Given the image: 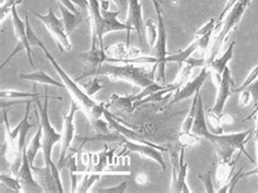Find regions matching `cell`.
<instances>
[{
	"mask_svg": "<svg viewBox=\"0 0 258 193\" xmlns=\"http://www.w3.org/2000/svg\"><path fill=\"white\" fill-rule=\"evenodd\" d=\"M209 74L210 71L208 67H203L198 77L191 81H187L184 85L181 86L179 89H176L173 94V100L170 102V105H173L175 103L184 101L186 99L192 98V96L196 94H199L201 91V87L206 82Z\"/></svg>",
	"mask_w": 258,
	"mask_h": 193,
	"instance_id": "30bf717a",
	"label": "cell"
},
{
	"mask_svg": "<svg viewBox=\"0 0 258 193\" xmlns=\"http://www.w3.org/2000/svg\"><path fill=\"white\" fill-rule=\"evenodd\" d=\"M69 165H70V174H71V192H74L77 190V175H76V170H77V165H76V158L70 157L69 160Z\"/></svg>",
	"mask_w": 258,
	"mask_h": 193,
	"instance_id": "7bdbcfd3",
	"label": "cell"
},
{
	"mask_svg": "<svg viewBox=\"0 0 258 193\" xmlns=\"http://www.w3.org/2000/svg\"><path fill=\"white\" fill-rule=\"evenodd\" d=\"M100 179V175H86L84 177V180L82 182V184H81V187L78 189L79 192H86L91 189V187L93 185L94 182H96L97 180H99Z\"/></svg>",
	"mask_w": 258,
	"mask_h": 193,
	"instance_id": "ab89813d",
	"label": "cell"
},
{
	"mask_svg": "<svg viewBox=\"0 0 258 193\" xmlns=\"http://www.w3.org/2000/svg\"><path fill=\"white\" fill-rule=\"evenodd\" d=\"M213 33L214 32H210L201 37L195 38L193 42L185 48V50L175 53L173 55H168L167 64L168 63H176L180 66H182L196 51H201L203 54L207 53V48L210 44V38H212Z\"/></svg>",
	"mask_w": 258,
	"mask_h": 193,
	"instance_id": "8fae6325",
	"label": "cell"
},
{
	"mask_svg": "<svg viewBox=\"0 0 258 193\" xmlns=\"http://www.w3.org/2000/svg\"><path fill=\"white\" fill-rule=\"evenodd\" d=\"M46 96L44 104H42L38 98H35V106L38 108V110H35L36 119L39 120L40 125L43 128V156L45 161V166L49 167L51 169V172L53 175V178L57 182L59 192H63L62 183H61L60 179V170L58 165H56L52 161V149L57 143L61 142L62 140V133L58 132V131L52 127L49 120V114H48V105H49V99L55 100H61L60 98H55V96H49L46 89Z\"/></svg>",
	"mask_w": 258,
	"mask_h": 193,
	"instance_id": "277c9868",
	"label": "cell"
},
{
	"mask_svg": "<svg viewBox=\"0 0 258 193\" xmlns=\"http://www.w3.org/2000/svg\"><path fill=\"white\" fill-rule=\"evenodd\" d=\"M157 67L154 65L152 71H147L144 66H138L133 64H123V65H112L104 63L97 68H92L85 73L81 74L76 81H80L84 78L92 77H107L111 81H124L127 83L140 86L144 88L154 83L155 71Z\"/></svg>",
	"mask_w": 258,
	"mask_h": 193,
	"instance_id": "3957f363",
	"label": "cell"
},
{
	"mask_svg": "<svg viewBox=\"0 0 258 193\" xmlns=\"http://www.w3.org/2000/svg\"><path fill=\"white\" fill-rule=\"evenodd\" d=\"M145 31H146L147 42L149 46H151V50H153L158 36V24H156L153 19H148L145 24Z\"/></svg>",
	"mask_w": 258,
	"mask_h": 193,
	"instance_id": "4dcf8cb0",
	"label": "cell"
},
{
	"mask_svg": "<svg viewBox=\"0 0 258 193\" xmlns=\"http://www.w3.org/2000/svg\"><path fill=\"white\" fill-rule=\"evenodd\" d=\"M59 8L61 11V16H62V21L64 24V29L68 35H71V34L76 31L77 27L84 22V18L81 15H77V13L72 12L64 6L59 5Z\"/></svg>",
	"mask_w": 258,
	"mask_h": 193,
	"instance_id": "cb8c5ba5",
	"label": "cell"
},
{
	"mask_svg": "<svg viewBox=\"0 0 258 193\" xmlns=\"http://www.w3.org/2000/svg\"><path fill=\"white\" fill-rule=\"evenodd\" d=\"M109 9V2L103 0L101 2V16L104 20V34H109L111 32L117 31H126L127 32V45H128V34L133 31L125 23H122L118 20V16L121 15L120 11H111Z\"/></svg>",
	"mask_w": 258,
	"mask_h": 193,
	"instance_id": "5bb4252c",
	"label": "cell"
},
{
	"mask_svg": "<svg viewBox=\"0 0 258 193\" xmlns=\"http://www.w3.org/2000/svg\"><path fill=\"white\" fill-rule=\"evenodd\" d=\"M104 117L106 121L108 122V125L110 126V128L114 129L117 132H119L122 136L126 137V139L134 141V142H138V143H143V144H148V146H153V147H159V146H156V144L149 142L147 140H145L144 137H142L140 134H138L137 132H134V131L127 129L125 126L121 125V123L118 121V119L113 117L109 112H108L107 109H105V113H104Z\"/></svg>",
	"mask_w": 258,
	"mask_h": 193,
	"instance_id": "d6986e66",
	"label": "cell"
},
{
	"mask_svg": "<svg viewBox=\"0 0 258 193\" xmlns=\"http://www.w3.org/2000/svg\"><path fill=\"white\" fill-rule=\"evenodd\" d=\"M254 141H255V148H256V168L252 171H248L244 174L243 177H248L252 175H258V121H256V126L254 128Z\"/></svg>",
	"mask_w": 258,
	"mask_h": 193,
	"instance_id": "b9f144b4",
	"label": "cell"
},
{
	"mask_svg": "<svg viewBox=\"0 0 258 193\" xmlns=\"http://www.w3.org/2000/svg\"><path fill=\"white\" fill-rule=\"evenodd\" d=\"M34 15L44 23L47 31H48L51 34V36L55 38L61 51L69 52L72 50V45L69 39V35H68L66 32L62 19H59L56 16V13L52 10V8H49L48 13H47L46 16L39 15L37 12H34Z\"/></svg>",
	"mask_w": 258,
	"mask_h": 193,
	"instance_id": "52a82bcc",
	"label": "cell"
},
{
	"mask_svg": "<svg viewBox=\"0 0 258 193\" xmlns=\"http://www.w3.org/2000/svg\"><path fill=\"white\" fill-rule=\"evenodd\" d=\"M258 78V65L255 66L252 71L249 72V74L246 77V79L244 80L243 84L240 86V87H236V88H233V92H241L243 91V89H245L249 84H252L253 82Z\"/></svg>",
	"mask_w": 258,
	"mask_h": 193,
	"instance_id": "74e56055",
	"label": "cell"
},
{
	"mask_svg": "<svg viewBox=\"0 0 258 193\" xmlns=\"http://www.w3.org/2000/svg\"><path fill=\"white\" fill-rule=\"evenodd\" d=\"M153 2V4H154V6H156V5H162L164 4V2H162V0H152Z\"/></svg>",
	"mask_w": 258,
	"mask_h": 193,
	"instance_id": "f5cc1de1",
	"label": "cell"
},
{
	"mask_svg": "<svg viewBox=\"0 0 258 193\" xmlns=\"http://www.w3.org/2000/svg\"><path fill=\"white\" fill-rule=\"evenodd\" d=\"M72 4L80 7L81 9H88V0H70Z\"/></svg>",
	"mask_w": 258,
	"mask_h": 193,
	"instance_id": "681fc988",
	"label": "cell"
},
{
	"mask_svg": "<svg viewBox=\"0 0 258 193\" xmlns=\"http://www.w3.org/2000/svg\"><path fill=\"white\" fill-rule=\"evenodd\" d=\"M37 122H38V129L36 131L35 135H34L33 139L31 140L28 148H26V155H28L31 167L34 166V161H35L39 151L43 150V128L38 119H37Z\"/></svg>",
	"mask_w": 258,
	"mask_h": 193,
	"instance_id": "d4e9b609",
	"label": "cell"
},
{
	"mask_svg": "<svg viewBox=\"0 0 258 193\" xmlns=\"http://www.w3.org/2000/svg\"><path fill=\"white\" fill-rule=\"evenodd\" d=\"M199 94L194 95L191 109H189V112H188V114L186 116V118L184 119V121L182 122L180 132H189V131L192 130V126H193V122H194V119H195V115H196V109H198Z\"/></svg>",
	"mask_w": 258,
	"mask_h": 193,
	"instance_id": "f546056e",
	"label": "cell"
},
{
	"mask_svg": "<svg viewBox=\"0 0 258 193\" xmlns=\"http://www.w3.org/2000/svg\"><path fill=\"white\" fill-rule=\"evenodd\" d=\"M176 88L173 86V84L171 83L170 85L166 86L165 88L160 89V91H157L155 92L153 94H151L149 96H146L145 99L141 100V101H138V102H134L133 103V107H132V110L137 109L138 107L142 106V105H146V104H149V103H155V102H160L164 99L167 98V95L171 94V92H175Z\"/></svg>",
	"mask_w": 258,
	"mask_h": 193,
	"instance_id": "4316f807",
	"label": "cell"
},
{
	"mask_svg": "<svg viewBox=\"0 0 258 193\" xmlns=\"http://www.w3.org/2000/svg\"><path fill=\"white\" fill-rule=\"evenodd\" d=\"M200 139L201 137L194 134L192 131H189V132H180L179 143L181 148H192L200 144Z\"/></svg>",
	"mask_w": 258,
	"mask_h": 193,
	"instance_id": "d6a6232c",
	"label": "cell"
},
{
	"mask_svg": "<svg viewBox=\"0 0 258 193\" xmlns=\"http://www.w3.org/2000/svg\"><path fill=\"white\" fill-rule=\"evenodd\" d=\"M156 12H157V17H158V36L157 40H156L155 47L152 50L153 52V56L157 59V63L155 64V66L157 67V80L158 83L162 82L164 83L165 79H166V66H167V56H168V52H167V31H166V26H165V21H164V16L165 12L161 9L160 5H156L154 6Z\"/></svg>",
	"mask_w": 258,
	"mask_h": 193,
	"instance_id": "8992f818",
	"label": "cell"
},
{
	"mask_svg": "<svg viewBox=\"0 0 258 193\" xmlns=\"http://www.w3.org/2000/svg\"><path fill=\"white\" fill-rule=\"evenodd\" d=\"M215 27H216V21L215 19H209V21L207 23L204 24L201 29L195 33V38L198 37H201L203 35H205V34L207 33H210V32H215Z\"/></svg>",
	"mask_w": 258,
	"mask_h": 193,
	"instance_id": "60d3db41",
	"label": "cell"
},
{
	"mask_svg": "<svg viewBox=\"0 0 258 193\" xmlns=\"http://www.w3.org/2000/svg\"><path fill=\"white\" fill-rule=\"evenodd\" d=\"M187 177V164L185 162L184 148H181L179 153V165H178V176H176L175 192H192L186 184Z\"/></svg>",
	"mask_w": 258,
	"mask_h": 193,
	"instance_id": "7402d4cb",
	"label": "cell"
},
{
	"mask_svg": "<svg viewBox=\"0 0 258 193\" xmlns=\"http://www.w3.org/2000/svg\"><path fill=\"white\" fill-rule=\"evenodd\" d=\"M32 167L31 164L29 162L28 155H26V152L23 155V162H22V166L20 168L18 175L16 176L20 182L22 184V188L24 192H40L44 191L43 187L38 183V181H36L35 179L33 177L32 174Z\"/></svg>",
	"mask_w": 258,
	"mask_h": 193,
	"instance_id": "ac0fdd59",
	"label": "cell"
},
{
	"mask_svg": "<svg viewBox=\"0 0 258 193\" xmlns=\"http://www.w3.org/2000/svg\"><path fill=\"white\" fill-rule=\"evenodd\" d=\"M111 2H113L115 5L118 6L119 11H120L121 13H123V12H126V11H127L128 2H130V0H111Z\"/></svg>",
	"mask_w": 258,
	"mask_h": 193,
	"instance_id": "c3c4849f",
	"label": "cell"
},
{
	"mask_svg": "<svg viewBox=\"0 0 258 193\" xmlns=\"http://www.w3.org/2000/svg\"><path fill=\"white\" fill-rule=\"evenodd\" d=\"M2 99H10V100H17V99H28L32 98L35 99L40 96L38 93H26V92H19V91H11V89H2L0 92Z\"/></svg>",
	"mask_w": 258,
	"mask_h": 193,
	"instance_id": "836d02e7",
	"label": "cell"
},
{
	"mask_svg": "<svg viewBox=\"0 0 258 193\" xmlns=\"http://www.w3.org/2000/svg\"><path fill=\"white\" fill-rule=\"evenodd\" d=\"M191 131L194 134L199 135L200 137H204V139H206L213 144L220 161L231 162L234 152L240 151L241 153L245 154L246 157L249 158L250 162L254 163L253 158L245 151V144L248 141V136H250V134L253 133L254 129L231 134H214L213 132H210L206 122V114L205 108H204L203 98L200 94L198 99V109H196L195 119Z\"/></svg>",
	"mask_w": 258,
	"mask_h": 193,
	"instance_id": "6da1fadb",
	"label": "cell"
},
{
	"mask_svg": "<svg viewBox=\"0 0 258 193\" xmlns=\"http://www.w3.org/2000/svg\"><path fill=\"white\" fill-rule=\"evenodd\" d=\"M250 101H252V95H250V93L247 91V89H243V91H241L240 100H239L240 107L247 106Z\"/></svg>",
	"mask_w": 258,
	"mask_h": 193,
	"instance_id": "f6af8a7d",
	"label": "cell"
},
{
	"mask_svg": "<svg viewBox=\"0 0 258 193\" xmlns=\"http://www.w3.org/2000/svg\"><path fill=\"white\" fill-rule=\"evenodd\" d=\"M0 179H2V182L6 185V187H8L10 190L16 191V192L23 191L22 184L17 177H9L8 175L2 174L0 175Z\"/></svg>",
	"mask_w": 258,
	"mask_h": 193,
	"instance_id": "e575fe53",
	"label": "cell"
},
{
	"mask_svg": "<svg viewBox=\"0 0 258 193\" xmlns=\"http://www.w3.org/2000/svg\"><path fill=\"white\" fill-rule=\"evenodd\" d=\"M231 164V162H222L220 161L218 167H217L216 170V180L218 182L221 187L226 185L231 179V176H232V170H233V164Z\"/></svg>",
	"mask_w": 258,
	"mask_h": 193,
	"instance_id": "83f0119b",
	"label": "cell"
},
{
	"mask_svg": "<svg viewBox=\"0 0 258 193\" xmlns=\"http://www.w3.org/2000/svg\"><path fill=\"white\" fill-rule=\"evenodd\" d=\"M81 107L79 106L76 101L71 102V108L69 113H63V126H62V140H61V151H60V158L58 162V167L61 164H63L67 153L69 149L71 148V144L74 140V132H76V125H74V118H76V114Z\"/></svg>",
	"mask_w": 258,
	"mask_h": 193,
	"instance_id": "9c48e42d",
	"label": "cell"
},
{
	"mask_svg": "<svg viewBox=\"0 0 258 193\" xmlns=\"http://www.w3.org/2000/svg\"><path fill=\"white\" fill-rule=\"evenodd\" d=\"M11 17H12V23H13V30H15L16 36L19 39L21 47H23L26 51V55H28L29 63L32 66V68L35 69V65H34L33 57H32V46L29 43L28 39V33H26V24L25 21H22L20 18L19 13L17 11V5L12 7L11 9Z\"/></svg>",
	"mask_w": 258,
	"mask_h": 193,
	"instance_id": "9a60e30c",
	"label": "cell"
},
{
	"mask_svg": "<svg viewBox=\"0 0 258 193\" xmlns=\"http://www.w3.org/2000/svg\"><path fill=\"white\" fill-rule=\"evenodd\" d=\"M207 117V122L209 123L210 128L214 134H222L223 133V125L220 119V116L215 114L212 110H208L206 113Z\"/></svg>",
	"mask_w": 258,
	"mask_h": 193,
	"instance_id": "1f68e13d",
	"label": "cell"
},
{
	"mask_svg": "<svg viewBox=\"0 0 258 193\" xmlns=\"http://www.w3.org/2000/svg\"><path fill=\"white\" fill-rule=\"evenodd\" d=\"M133 103H134L133 95L120 96V95H117V94H113L109 100V105H114L120 109L126 110V112H127V110H128V112L132 110Z\"/></svg>",
	"mask_w": 258,
	"mask_h": 193,
	"instance_id": "f1b7e54d",
	"label": "cell"
},
{
	"mask_svg": "<svg viewBox=\"0 0 258 193\" xmlns=\"http://www.w3.org/2000/svg\"><path fill=\"white\" fill-rule=\"evenodd\" d=\"M247 7L248 6L245 3L242 2V0H239L233 8L229 11V13L226 16L225 22L223 23L221 22L222 29L217 33L214 42L212 43V45H210L209 51L206 53V56H205L206 66L212 63V61L216 58L217 55H218L223 43L226 42L227 37L229 36V34L234 30V27L241 21V19Z\"/></svg>",
	"mask_w": 258,
	"mask_h": 193,
	"instance_id": "5b68a950",
	"label": "cell"
},
{
	"mask_svg": "<svg viewBox=\"0 0 258 193\" xmlns=\"http://www.w3.org/2000/svg\"><path fill=\"white\" fill-rule=\"evenodd\" d=\"M58 2H59V5H62V6L66 7V8L71 10L72 12L77 13V15H80V12H79V10L77 8V6L74 5V4H72L70 0H58Z\"/></svg>",
	"mask_w": 258,
	"mask_h": 193,
	"instance_id": "7dc6e473",
	"label": "cell"
},
{
	"mask_svg": "<svg viewBox=\"0 0 258 193\" xmlns=\"http://www.w3.org/2000/svg\"><path fill=\"white\" fill-rule=\"evenodd\" d=\"M21 3V0H5V3L2 5V8H0V21L2 23L4 22L5 18L9 15V12H11L12 7L15 5H18Z\"/></svg>",
	"mask_w": 258,
	"mask_h": 193,
	"instance_id": "f35d334b",
	"label": "cell"
},
{
	"mask_svg": "<svg viewBox=\"0 0 258 193\" xmlns=\"http://www.w3.org/2000/svg\"><path fill=\"white\" fill-rule=\"evenodd\" d=\"M128 48L123 43H117L106 48L107 60L109 63H119L120 60L128 58Z\"/></svg>",
	"mask_w": 258,
	"mask_h": 193,
	"instance_id": "484cf974",
	"label": "cell"
},
{
	"mask_svg": "<svg viewBox=\"0 0 258 193\" xmlns=\"http://www.w3.org/2000/svg\"><path fill=\"white\" fill-rule=\"evenodd\" d=\"M233 87H235L234 81L232 79V75H231V71L229 67L226 68L225 72H223L221 81L218 85V93H217V99L215 102V105L213 108L210 109L212 112H214L217 115H222L223 108L226 106V103L229 100L233 92Z\"/></svg>",
	"mask_w": 258,
	"mask_h": 193,
	"instance_id": "4fadbf2b",
	"label": "cell"
},
{
	"mask_svg": "<svg viewBox=\"0 0 258 193\" xmlns=\"http://www.w3.org/2000/svg\"><path fill=\"white\" fill-rule=\"evenodd\" d=\"M199 178L203 181L204 185H205V190L206 192H214V185L212 183V176H210V172H207L206 175H200Z\"/></svg>",
	"mask_w": 258,
	"mask_h": 193,
	"instance_id": "ee69618b",
	"label": "cell"
},
{
	"mask_svg": "<svg viewBox=\"0 0 258 193\" xmlns=\"http://www.w3.org/2000/svg\"><path fill=\"white\" fill-rule=\"evenodd\" d=\"M19 78L21 80L35 82V83H39V84L52 85V86H58V87H66V85L63 84V82L61 83V82L55 80L52 77H50L49 74H47L43 70L35 71V72H30V73H20Z\"/></svg>",
	"mask_w": 258,
	"mask_h": 193,
	"instance_id": "603a6c76",
	"label": "cell"
},
{
	"mask_svg": "<svg viewBox=\"0 0 258 193\" xmlns=\"http://www.w3.org/2000/svg\"><path fill=\"white\" fill-rule=\"evenodd\" d=\"M127 187V182L126 181H123L121 182L120 184H117L114 185V187H111V188H106V189H100L99 192H124L125 189Z\"/></svg>",
	"mask_w": 258,
	"mask_h": 193,
	"instance_id": "bcb514c9",
	"label": "cell"
},
{
	"mask_svg": "<svg viewBox=\"0 0 258 193\" xmlns=\"http://www.w3.org/2000/svg\"><path fill=\"white\" fill-rule=\"evenodd\" d=\"M135 180H137V182L140 184H145L147 182V177L145 174H139Z\"/></svg>",
	"mask_w": 258,
	"mask_h": 193,
	"instance_id": "816d5d0a",
	"label": "cell"
},
{
	"mask_svg": "<svg viewBox=\"0 0 258 193\" xmlns=\"http://www.w3.org/2000/svg\"><path fill=\"white\" fill-rule=\"evenodd\" d=\"M32 169L34 171V174L36 175V177L38 179V183L42 185L43 190L45 192H58L59 191L57 182L55 180V178H53L51 169L49 167L32 166Z\"/></svg>",
	"mask_w": 258,
	"mask_h": 193,
	"instance_id": "44dd1931",
	"label": "cell"
},
{
	"mask_svg": "<svg viewBox=\"0 0 258 193\" xmlns=\"http://www.w3.org/2000/svg\"><path fill=\"white\" fill-rule=\"evenodd\" d=\"M234 46H235V42H232L230 44V46L227 48V51L221 55V56L215 58L212 61V63L207 65L209 71H210V74H212V77H213L214 83L217 86H218L219 83H220L221 77H222L223 72H225L226 68L228 67V64L233 58Z\"/></svg>",
	"mask_w": 258,
	"mask_h": 193,
	"instance_id": "e0dca14e",
	"label": "cell"
},
{
	"mask_svg": "<svg viewBox=\"0 0 258 193\" xmlns=\"http://www.w3.org/2000/svg\"><path fill=\"white\" fill-rule=\"evenodd\" d=\"M40 50H42L45 54L46 58L50 61L52 67L55 68V70L59 74V77L62 80L63 84L66 85V88L69 91L70 95L72 96V100L76 101L81 109L85 113L86 117L90 120V122L93 125L94 129L96 130L97 133H108V127H107V121H101L100 118L101 116H104L105 113V104L104 103H96L90 95H88L85 89L82 88V86L78 85L77 81L73 80L69 74L67 73L64 69L59 65L58 61L52 56L50 52L47 50V47L43 43L40 45Z\"/></svg>",
	"mask_w": 258,
	"mask_h": 193,
	"instance_id": "7a4b0ae2",
	"label": "cell"
},
{
	"mask_svg": "<svg viewBox=\"0 0 258 193\" xmlns=\"http://www.w3.org/2000/svg\"><path fill=\"white\" fill-rule=\"evenodd\" d=\"M206 66V60L205 57L203 58H194V57H189L184 64L181 66V70L179 71L178 75L173 82V86L179 89L181 86L184 85L186 82L188 81L189 75H191L193 69L194 68H203Z\"/></svg>",
	"mask_w": 258,
	"mask_h": 193,
	"instance_id": "ffe728a7",
	"label": "cell"
},
{
	"mask_svg": "<svg viewBox=\"0 0 258 193\" xmlns=\"http://www.w3.org/2000/svg\"><path fill=\"white\" fill-rule=\"evenodd\" d=\"M88 15H90L92 30L91 50H105L104 47V20L101 16V5L98 0H88Z\"/></svg>",
	"mask_w": 258,
	"mask_h": 193,
	"instance_id": "ba28073f",
	"label": "cell"
},
{
	"mask_svg": "<svg viewBox=\"0 0 258 193\" xmlns=\"http://www.w3.org/2000/svg\"><path fill=\"white\" fill-rule=\"evenodd\" d=\"M123 143L125 144V147L128 151L135 152V153L140 154L142 157H146V158H149V160L156 162L161 167L162 171H166L167 165L164 161V157H162V153H161V150L166 152L167 151L166 149L161 147H153V146H148V144L134 142L126 139L124 136H123Z\"/></svg>",
	"mask_w": 258,
	"mask_h": 193,
	"instance_id": "7c38bea8",
	"label": "cell"
},
{
	"mask_svg": "<svg viewBox=\"0 0 258 193\" xmlns=\"http://www.w3.org/2000/svg\"><path fill=\"white\" fill-rule=\"evenodd\" d=\"M165 87H166V86L159 84L158 82H154L153 84H151V85H148V86L144 87V88L142 89V91H141L139 94H137V95H133L134 102H138V101L143 100V99H145V98H146V96H149V95L153 94V93H155V92L160 91V89L165 88Z\"/></svg>",
	"mask_w": 258,
	"mask_h": 193,
	"instance_id": "d590c367",
	"label": "cell"
},
{
	"mask_svg": "<svg viewBox=\"0 0 258 193\" xmlns=\"http://www.w3.org/2000/svg\"><path fill=\"white\" fill-rule=\"evenodd\" d=\"M124 23L137 33L140 42L143 43L142 33H143L145 26L143 22V16H142V5L140 0H130L128 2L127 16Z\"/></svg>",
	"mask_w": 258,
	"mask_h": 193,
	"instance_id": "2e32d148",
	"label": "cell"
},
{
	"mask_svg": "<svg viewBox=\"0 0 258 193\" xmlns=\"http://www.w3.org/2000/svg\"><path fill=\"white\" fill-rule=\"evenodd\" d=\"M104 87L103 82L99 79V77H94L93 79H91L90 81L87 82V83L84 85V89L85 92L91 96L95 95L97 92H99L101 88Z\"/></svg>",
	"mask_w": 258,
	"mask_h": 193,
	"instance_id": "8d00e7d4",
	"label": "cell"
},
{
	"mask_svg": "<svg viewBox=\"0 0 258 193\" xmlns=\"http://www.w3.org/2000/svg\"><path fill=\"white\" fill-rule=\"evenodd\" d=\"M242 2L245 3L247 6H249V5H250V0H242Z\"/></svg>",
	"mask_w": 258,
	"mask_h": 193,
	"instance_id": "db71d44e",
	"label": "cell"
},
{
	"mask_svg": "<svg viewBox=\"0 0 258 193\" xmlns=\"http://www.w3.org/2000/svg\"><path fill=\"white\" fill-rule=\"evenodd\" d=\"M220 119H221L222 125H231V123H233L232 116H230L228 114L220 115Z\"/></svg>",
	"mask_w": 258,
	"mask_h": 193,
	"instance_id": "f907efd6",
	"label": "cell"
}]
</instances>
